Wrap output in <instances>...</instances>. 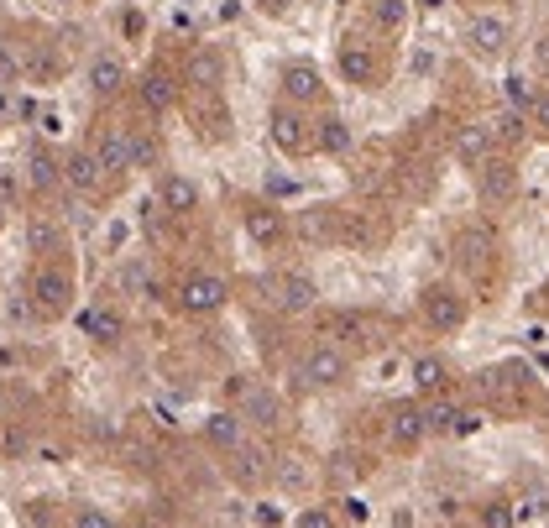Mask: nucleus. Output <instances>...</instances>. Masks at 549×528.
I'll return each mask as SVG.
<instances>
[{
	"label": "nucleus",
	"instance_id": "f257e3e1",
	"mask_svg": "<svg viewBox=\"0 0 549 528\" xmlns=\"http://www.w3.org/2000/svg\"><path fill=\"white\" fill-rule=\"evenodd\" d=\"M27 293H32V309L42 319H63L74 309V272L58 267V262H37L32 278H27Z\"/></svg>",
	"mask_w": 549,
	"mask_h": 528
},
{
	"label": "nucleus",
	"instance_id": "f03ea898",
	"mask_svg": "<svg viewBox=\"0 0 549 528\" xmlns=\"http://www.w3.org/2000/svg\"><path fill=\"white\" fill-rule=\"evenodd\" d=\"M424 325L434 330V335H455L466 325V298L455 293V288H424Z\"/></svg>",
	"mask_w": 549,
	"mask_h": 528
},
{
	"label": "nucleus",
	"instance_id": "7ed1b4c3",
	"mask_svg": "<svg viewBox=\"0 0 549 528\" xmlns=\"http://www.w3.org/2000/svg\"><path fill=\"white\" fill-rule=\"evenodd\" d=\"M225 298H231L225 278H215V272H194V278H183V288H178V309L183 314H215V309H225Z\"/></svg>",
	"mask_w": 549,
	"mask_h": 528
},
{
	"label": "nucleus",
	"instance_id": "20e7f679",
	"mask_svg": "<svg viewBox=\"0 0 549 528\" xmlns=\"http://www.w3.org/2000/svg\"><path fill=\"white\" fill-rule=\"evenodd\" d=\"M346 351H335V346H314L304 361H299V382L304 387H340L346 382Z\"/></svg>",
	"mask_w": 549,
	"mask_h": 528
},
{
	"label": "nucleus",
	"instance_id": "39448f33",
	"mask_svg": "<svg viewBox=\"0 0 549 528\" xmlns=\"http://www.w3.org/2000/svg\"><path fill=\"white\" fill-rule=\"evenodd\" d=\"M267 298L283 314H304V309H314L319 288H314V278H304V272H278V278H267Z\"/></svg>",
	"mask_w": 549,
	"mask_h": 528
},
{
	"label": "nucleus",
	"instance_id": "423d86ee",
	"mask_svg": "<svg viewBox=\"0 0 549 528\" xmlns=\"http://www.w3.org/2000/svg\"><path fill=\"white\" fill-rule=\"evenodd\" d=\"M429 434V419H424V403H393V413H387V445L398 450H414L419 440Z\"/></svg>",
	"mask_w": 549,
	"mask_h": 528
},
{
	"label": "nucleus",
	"instance_id": "0eeeda50",
	"mask_svg": "<svg viewBox=\"0 0 549 528\" xmlns=\"http://www.w3.org/2000/svg\"><path fill=\"white\" fill-rule=\"evenodd\" d=\"M63 183H68V189H79V194H100L105 163L95 157V147H74V152L63 157Z\"/></svg>",
	"mask_w": 549,
	"mask_h": 528
},
{
	"label": "nucleus",
	"instance_id": "6e6552de",
	"mask_svg": "<svg viewBox=\"0 0 549 528\" xmlns=\"http://www.w3.org/2000/svg\"><path fill=\"white\" fill-rule=\"evenodd\" d=\"M272 142H278V152H288V157H299L304 147H309V121L299 116V110L293 105H278L272 110Z\"/></svg>",
	"mask_w": 549,
	"mask_h": 528
},
{
	"label": "nucleus",
	"instance_id": "1a4fd4ad",
	"mask_svg": "<svg viewBox=\"0 0 549 528\" xmlns=\"http://www.w3.org/2000/svg\"><path fill=\"white\" fill-rule=\"evenodd\" d=\"M424 419H429V434H471L476 424H482L471 408L450 403V398H434V403H424Z\"/></svg>",
	"mask_w": 549,
	"mask_h": 528
},
{
	"label": "nucleus",
	"instance_id": "9d476101",
	"mask_svg": "<svg viewBox=\"0 0 549 528\" xmlns=\"http://www.w3.org/2000/svg\"><path fill=\"white\" fill-rule=\"evenodd\" d=\"M466 42L482 58H497L502 48H508V21H502V16H471L466 21Z\"/></svg>",
	"mask_w": 549,
	"mask_h": 528
},
{
	"label": "nucleus",
	"instance_id": "9b49d317",
	"mask_svg": "<svg viewBox=\"0 0 549 528\" xmlns=\"http://www.w3.org/2000/svg\"><path fill=\"white\" fill-rule=\"evenodd\" d=\"M95 157L105 163V173H126L131 168V131L126 126H105L95 136Z\"/></svg>",
	"mask_w": 549,
	"mask_h": 528
},
{
	"label": "nucleus",
	"instance_id": "f8f14e48",
	"mask_svg": "<svg viewBox=\"0 0 549 528\" xmlns=\"http://www.w3.org/2000/svg\"><path fill=\"white\" fill-rule=\"evenodd\" d=\"M492 126H461V136H455V157H461L466 168H487L492 163Z\"/></svg>",
	"mask_w": 549,
	"mask_h": 528
},
{
	"label": "nucleus",
	"instance_id": "ddd939ff",
	"mask_svg": "<svg viewBox=\"0 0 549 528\" xmlns=\"http://www.w3.org/2000/svg\"><path fill=\"white\" fill-rule=\"evenodd\" d=\"M340 74H346L351 84H377V58H372V48H366V42H346V48H340Z\"/></svg>",
	"mask_w": 549,
	"mask_h": 528
},
{
	"label": "nucleus",
	"instance_id": "4468645a",
	"mask_svg": "<svg viewBox=\"0 0 549 528\" xmlns=\"http://www.w3.org/2000/svg\"><path fill=\"white\" fill-rule=\"evenodd\" d=\"M157 204H163L168 215H189V210H199V189H194L189 178L168 173L163 183H157Z\"/></svg>",
	"mask_w": 549,
	"mask_h": 528
},
{
	"label": "nucleus",
	"instance_id": "2eb2a0df",
	"mask_svg": "<svg viewBox=\"0 0 549 528\" xmlns=\"http://www.w3.org/2000/svg\"><path fill=\"white\" fill-rule=\"evenodd\" d=\"M27 251H37L42 262H53V251H63V225L53 215H32L27 220Z\"/></svg>",
	"mask_w": 549,
	"mask_h": 528
},
{
	"label": "nucleus",
	"instance_id": "dca6fc26",
	"mask_svg": "<svg viewBox=\"0 0 549 528\" xmlns=\"http://www.w3.org/2000/svg\"><path fill=\"white\" fill-rule=\"evenodd\" d=\"M79 330L95 340V346H121V335H126V325H121L116 309H89V314L79 319Z\"/></svg>",
	"mask_w": 549,
	"mask_h": 528
},
{
	"label": "nucleus",
	"instance_id": "f3484780",
	"mask_svg": "<svg viewBox=\"0 0 549 528\" xmlns=\"http://www.w3.org/2000/svg\"><path fill=\"white\" fill-rule=\"evenodd\" d=\"M241 419H251V424L272 429V424L283 419V403H278V393H267V387H246V398H241Z\"/></svg>",
	"mask_w": 549,
	"mask_h": 528
},
{
	"label": "nucleus",
	"instance_id": "a211bd4d",
	"mask_svg": "<svg viewBox=\"0 0 549 528\" xmlns=\"http://www.w3.org/2000/svg\"><path fill=\"white\" fill-rule=\"evenodd\" d=\"M183 79H189L194 89H220V79H225V63H220V53H210V48H199L194 58H189V68H183Z\"/></svg>",
	"mask_w": 549,
	"mask_h": 528
},
{
	"label": "nucleus",
	"instance_id": "6ab92c4d",
	"mask_svg": "<svg viewBox=\"0 0 549 528\" xmlns=\"http://www.w3.org/2000/svg\"><path fill=\"white\" fill-rule=\"evenodd\" d=\"M121 84H126V68H121L116 53H100L95 63H89V89H95V95H116Z\"/></svg>",
	"mask_w": 549,
	"mask_h": 528
},
{
	"label": "nucleus",
	"instance_id": "aec40b11",
	"mask_svg": "<svg viewBox=\"0 0 549 528\" xmlns=\"http://www.w3.org/2000/svg\"><path fill=\"white\" fill-rule=\"evenodd\" d=\"M204 440L215 450H241V413H210L204 419Z\"/></svg>",
	"mask_w": 549,
	"mask_h": 528
},
{
	"label": "nucleus",
	"instance_id": "412c9836",
	"mask_svg": "<svg viewBox=\"0 0 549 528\" xmlns=\"http://www.w3.org/2000/svg\"><path fill=\"white\" fill-rule=\"evenodd\" d=\"M283 89H288V100L299 105V100H319V89H325V84H319V74L309 63H288L283 68Z\"/></svg>",
	"mask_w": 549,
	"mask_h": 528
},
{
	"label": "nucleus",
	"instance_id": "4be33fe9",
	"mask_svg": "<svg viewBox=\"0 0 549 528\" xmlns=\"http://www.w3.org/2000/svg\"><path fill=\"white\" fill-rule=\"evenodd\" d=\"M27 178H32V189H37V194H53V189H58V178H63L58 157H53L48 147H37V152L27 157Z\"/></svg>",
	"mask_w": 549,
	"mask_h": 528
},
{
	"label": "nucleus",
	"instance_id": "5701e85b",
	"mask_svg": "<svg viewBox=\"0 0 549 528\" xmlns=\"http://www.w3.org/2000/svg\"><path fill=\"white\" fill-rule=\"evenodd\" d=\"M173 100H178V84H173L168 74H147V79H142V105L152 110V116H168Z\"/></svg>",
	"mask_w": 549,
	"mask_h": 528
},
{
	"label": "nucleus",
	"instance_id": "b1692460",
	"mask_svg": "<svg viewBox=\"0 0 549 528\" xmlns=\"http://www.w3.org/2000/svg\"><path fill=\"white\" fill-rule=\"evenodd\" d=\"M408 372H414L419 393H445V382H450V366H445L440 356H414V366H408Z\"/></svg>",
	"mask_w": 549,
	"mask_h": 528
},
{
	"label": "nucleus",
	"instance_id": "393cba45",
	"mask_svg": "<svg viewBox=\"0 0 549 528\" xmlns=\"http://www.w3.org/2000/svg\"><path fill=\"white\" fill-rule=\"evenodd\" d=\"M314 142L325 147L330 157H340V152H351V126L340 121V116H325V121L314 126Z\"/></svg>",
	"mask_w": 549,
	"mask_h": 528
},
{
	"label": "nucleus",
	"instance_id": "a878e982",
	"mask_svg": "<svg viewBox=\"0 0 549 528\" xmlns=\"http://www.w3.org/2000/svg\"><path fill=\"white\" fill-rule=\"evenodd\" d=\"M246 231H251V241H262V246H272L283 236V220H278V210H246Z\"/></svg>",
	"mask_w": 549,
	"mask_h": 528
},
{
	"label": "nucleus",
	"instance_id": "bb28decb",
	"mask_svg": "<svg viewBox=\"0 0 549 528\" xmlns=\"http://www.w3.org/2000/svg\"><path fill=\"white\" fill-rule=\"evenodd\" d=\"M482 194L487 199H508L513 194V168L508 163H487L482 168Z\"/></svg>",
	"mask_w": 549,
	"mask_h": 528
},
{
	"label": "nucleus",
	"instance_id": "cd10ccee",
	"mask_svg": "<svg viewBox=\"0 0 549 528\" xmlns=\"http://www.w3.org/2000/svg\"><path fill=\"white\" fill-rule=\"evenodd\" d=\"M236 476L241 481H262L267 476V450L262 445H241L236 450Z\"/></svg>",
	"mask_w": 549,
	"mask_h": 528
},
{
	"label": "nucleus",
	"instance_id": "c85d7f7f",
	"mask_svg": "<svg viewBox=\"0 0 549 528\" xmlns=\"http://www.w3.org/2000/svg\"><path fill=\"white\" fill-rule=\"evenodd\" d=\"M372 21H377L382 32H403L408 6H403V0H372Z\"/></svg>",
	"mask_w": 549,
	"mask_h": 528
},
{
	"label": "nucleus",
	"instance_id": "c756f323",
	"mask_svg": "<svg viewBox=\"0 0 549 528\" xmlns=\"http://www.w3.org/2000/svg\"><path fill=\"white\" fill-rule=\"evenodd\" d=\"M157 163V142L142 131H131V168H152Z\"/></svg>",
	"mask_w": 549,
	"mask_h": 528
},
{
	"label": "nucleus",
	"instance_id": "7c9ffc66",
	"mask_svg": "<svg viewBox=\"0 0 549 528\" xmlns=\"http://www.w3.org/2000/svg\"><path fill=\"white\" fill-rule=\"evenodd\" d=\"M482 528H513V502H487V508H482Z\"/></svg>",
	"mask_w": 549,
	"mask_h": 528
},
{
	"label": "nucleus",
	"instance_id": "2f4dec72",
	"mask_svg": "<svg viewBox=\"0 0 549 528\" xmlns=\"http://www.w3.org/2000/svg\"><path fill=\"white\" fill-rule=\"evenodd\" d=\"M508 105H513V110H529V105H534V89H529V79H523V74L508 79Z\"/></svg>",
	"mask_w": 549,
	"mask_h": 528
},
{
	"label": "nucleus",
	"instance_id": "473e14b6",
	"mask_svg": "<svg viewBox=\"0 0 549 528\" xmlns=\"http://www.w3.org/2000/svg\"><path fill=\"white\" fill-rule=\"evenodd\" d=\"M16 79H21V58L6 48V42H0V89H11Z\"/></svg>",
	"mask_w": 549,
	"mask_h": 528
},
{
	"label": "nucleus",
	"instance_id": "72a5a7b5",
	"mask_svg": "<svg viewBox=\"0 0 549 528\" xmlns=\"http://www.w3.org/2000/svg\"><path fill=\"white\" fill-rule=\"evenodd\" d=\"M293 528H335V513L330 508H304L299 518H293Z\"/></svg>",
	"mask_w": 549,
	"mask_h": 528
},
{
	"label": "nucleus",
	"instance_id": "f704fd0d",
	"mask_svg": "<svg viewBox=\"0 0 549 528\" xmlns=\"http://www.w3.org/2000/svg\"><path fill=\"white\" fill-rule=\"evenodd\" d=\"M121 288H152V272H147L142 262H131V267L121 272Z\"/></svg>",
	"mask_w": 549,
	"mask_h": 528
},
{
	"label": "nucleus",
	"instance_id": "c9c22d12",
	"mask_svg": "<svg viewBox=\"0 0 549 528\" xmlns=\"http://www.w3.org/2000/svg\"><path fill=\"white\" fill-rule=\"evenodd\" d=\"M74 528H116V523H110L105 513H95V508H84V513L74 518Z\"/></svg>",
	"mask_w": 549,
	"mask_h": 528
},
{
	"label": "nucleus",
	"instance_id": "e433bc0d",
	"mask_svg": "<svg viewBox=\"0 0 549 528\" xmlns=\"http://www.w3.org/2000/svg\"><path fill=\"white\" fill-rule=\"evenodd\" d=\"M539 121H544V126H549V100H544V105H539Z\"/></svg>",
	"mask_w": 549,
	"mask_h": 528
},
{
	"label": "nucleus",
	"instance_id": "4c0bfd02",
	"mask_svg": "<svg viewBox=\"0 0 549 528\" xmlns=\"http://www.w3.org/2000/svg\"><path fill=\"white\" fill-rule=\"evenodd\" d=\"M0 225H6V194H0Z\"/></svg>",
	"mask_w": 549,
	"mask_h": 528
},
{
	"label": "nucleus",
	"instance_id": "58836bf2",
	"mask_svg": "<svg viewBox=\"0 0 549 528\" xmlns=\"http://www.w3.org/2000/svg\"><path fill=\"white\" fill-rule=\"evenodd\" d=\"M0 419H6V393H0Z\"/></svg>",
	"mask_w": 549,
	"mask_h": 528
}]
</instances>
